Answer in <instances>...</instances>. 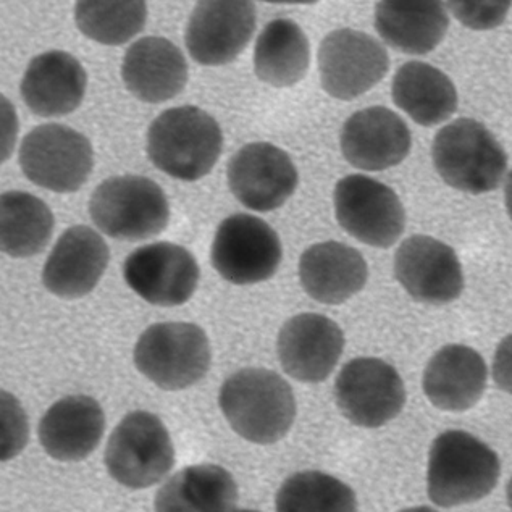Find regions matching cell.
Segmentation results:
<instances>
[{
  "instance_id": "1",
  "label": "cell",
  "mask_w": 512,
  "mask_h": 512,
  "mask_svg": "<svg viewBox=\"0 0 512 512\" xmlns=\"http://www.w3.org/2000/svg\"><path fill=\"white\" fill-rule=\"evenodd\" d=\"M220 409L231 429L256 445H272L290 432L296 399L285 378L267 369H243L223 382Z\"/></svg>"
},
{
  "instance_id": "2",
  "label": "cell",
  "mask_w": 512,
  "mask_h": 512,
  "mask_svg": "<svg viewBox=\"0 0 512 512\" xmlns=\"http://www.w3.org/2000/svg\"><path fill=\"white\" fill-rule=\"evenodd\" d=\"M498 454L479 438L462 430H448L430 448L427 492L440 508L480 501L500 480Z\"/></svg>"
},
{
  "instance_id": "3",
  "label": "cell",
  "mask_w": 512,
  "mask_h": 512,
  "mask_svg": "<svg viewBox=\"0 0 512 512\" xmlns=\"http://www.w3.org/2000/svg\"><path fill=\"white\" fill-rule=\"evenodd\" d=\"M222 146L219 123L194 105L165 110L147 131L152 164L178 180L206 177L217 164Z\"/></svg>"
},
{
  "instance_id": "4",
  "label": "cell",
  "mask_w": 512,
  "mask_h": 512,
  "mask_svg": "<svg viewBox=\"0 0 512 512\" xmlns=\"http://www.w3.org/2000/svg\"><path fill=\"white\" fill-rule=\"evenodd\" d=\"M433 164L438 175L464 193H490L506 175L508 156L487 126L459 118L433 139Z\"/></svg>"
},
{
  "instance_id": "5",
  "label": "cell",
  "mask_w": 512,
  "mask_h": 512,
  "mask_svg": "<svg viewBox=\"0 0 512 512\" xmlns=\"http://www.w3.org/2000/svg\"><path fill=\"white\" fill-rule=\"evenodd\" d=\"M89 214L94 225L110 238L143 241L167 228L170 207L156 181L123 175L102 181L94 189Z\"/></svg>"
},
{
  "instance_id": "6",
  "label": "cell",
  "mask_w": 512,
  "mask_h": 512,
  "mask_svg": "<svg viewBox=\"0 0 512 512\" xmlns=\"http://www.w3.org/2000/svg\"><path fill=\"white\" fill-rule=\"evenodd\" d=\"M210 359L206 332L186 322L151 325L139 336L135 348L136 369L167 391L196 385L206 377Z\"/></svg>"
},
{
  "instance_id": "7",
  "label": "cell",
  "mask_w": 512,
  "mask_h": 512,
  "mask_svg": "<svg viewBox=\"0 0 512 512\" xmlns=\"http://www.w3.org/2000/svg\"><path fill=\"white\" fill-rule=\"evenodd\" d=\"M175 466V448L162 420L151 412L123 417L105 448V467L123 487L143 490L167 477Z\"/></svg>"
},
{
  "instance_id": "8",
  "label": "cell",
  "mask_w": 512,
  "mask_h": 512,
  "mask_svg": "<svg viewBox=\"0 0 512 512\" xmlns=\"http://www.w3.org/2000/svg\"><path fill=\"white\" fill-rule=\"evenodd\" d=\"M20 167L28 180L55 193H73L93 170V146L89 139L59 123L36 126L23 138Z\"/></svg>"
},
{
  "instance_id": "9",
  "label": "cell",
  "mask_w": 512,
  "mask_h": 512,
  "mask_svg": "<svg viewBox=\"0 0 512 512\" xmlns=\"http://www.w3.org/2000/svg\"><path fill=\"white\" fill-rule=\"evenodd\" d=\"M282 257L277 231L249 214H235L223 220L210 249L214 269L233 285L270 280L277 273Z\"/></svg>"
},
{
  "instance_id": "10",
  "label": "cell",
  "mask_w": 512,
  "mask_h": 512,
  "mask_svg": "<svg viewBox=\"0 0 512 512\" xmlns=\"http://www.w3.org/2000/svg\"><path fill=\"white\" fill-rule=\"evenodd\" d=\"M335 399L341 414L357 427L378 429L403 411L406 388L395 367L375 357H357L336 378Z\"/></svg>"
},
{
  "instance_id": "11",
  "label": "cell",
  "mask_w": 512,
  "mask_h": 512,
  "mask_svg": "<svg viewBox=\"0 0 512 512\" xmlns=\"http://www.w3.org/2000/svg\"><path fill=\"white\" fill-rule=\"evenodd\" d=\"M336 220L367 246L390 248L406 227V212L393 189L366 175H349L335 188Z\"/></svg>"
},
{
  "instance_id": "12",
  "label": "cell",
  "mask_w": 512,
  "mask_h": 512,
  "mask_svg": "<svg viewBox=\"0 0 512 512\" xmlns=\"http://www.w3.org/2000/svg\"><path fill=\"white\" fill-rule=\"evenodd\" d=\"M388 68L387 49L362 31H332L319 47L322 88L341 101H351L370 91L385 78Z\"/></svg>"
},
{
  "instance_id": "13",
  "label": "cell",
  "mask_w": 512,
  "mask_h": 512,
  "mask_svg": "<svg viewBox=\"0 0 512 512\" xmlns=\"http://www.w3.org/2000/svg\"><path fill=\"white\" fill-rule=\"evenodd\" d=\"M199 264L178 244H147L126 257L123 277L131 290L154 306H181L199 283Z\"/></svg>"
},
{
  "instance_id": "14",
  "label": "cell",
  "mask_w": 512,
  "mask_h": 512,
  "mask_svg": "<svg viewBox=\"0 0 512 512\" xmlns=\"http://www.w3.org/2000/svg\"><path fill=\"white\" fill-rule=\"evenodd\" d=\"M256 30V7L246 0H204L194 7L186 47L194 62L219 67L246 49Z\"/></svg>"
},
{
  "instance_id": "15",
  "label": "cell",
  "mask_w": 512,
  "mask_h": 512,
  "mask_svg": "<svg viewBox=\"0 0 512 512\" xmlns=\"http://www.w3.org/2000/svg\"><path fill=\"white\" fill-rule=\"evenodd\" d=\"M290 156L270 143L241 147L228 164L231 193L248 209L270 212L282 207L298 186Z\"/></svg>"
},
{
  "instance_id": "16",
  "label": "cell",
  "mask_w": 512,
  "mask_h": 512,
  "mask_svg": "<svg viewBox=\"0 0 512 512\" xmlns=\"http://www.w3.org/2000/svg\"><path fill=\"white\" fill-rule=\"evenodd\" d=\"M398 282L417 303L450 304L464 290V273L448 244L416 235L403 241L395 256Z\"/></svg>"
},
{
  "instance_id": "17",
  "label": "cell",
  "mask_w": 512,
  "mask_h": 512,
  "mask_svg": "<svg viewBox=\"0 0 512 512\" xmlns=\"http://www.w3.org/2000/svg\"><path fill=\"white\" fill-rule=\"evenodd\" d=\"M345 349V335L336 322L320 314H299L278 335V359L286 374L304 383L327 380Z\"/></svg>"
},
{
  "instance_id": "18",
  "label": "cell",
  "mask_w": 512,
  "mask_h": 512,
  "mask_svg": "<svg viewBox=\"0 0 512 512\" xmlns=\"http://www.w3.org/2000/svg\"><path fill=\"white\" fill-rule=\"evenodd\" d=\"M411 144V131L403 118L380 105L351 115L341 131L343 156L366 172L401 164L409 156Z\"/></svg>"
},
{
  "instance_id": "19",
  "label": "cell",
  "mask_w": 512,
  "mask_h": 512,
  "mask_svg": "<svg viewBox=\"0 0 512 512\" xmlns=\"http://www.w3.org/2000/svg\"><path fill=\"white\" fill-rule=\"evenodd\" d=\"M110 261L109 246L93 228H68L42 269V283L63 299L83 298L96 288Z\"/></svg>"
},
{
  "instance_id": "20",
  "label": "cell",
  "mask_w": 512,
  "mask_h": 512,
  "mask_svg": "<svg viewBox=\"0 0 512 512\" xmlns=\"http://www.w3.org/2000/svg\"><path fill=\"white\" fill-rule=\"evenodd\" d=\"M86 84V70L72 54L51 51L31 60L21 81V97L38 117H62L80 107Z\"/></svg>"
},
{
  "instance_id": "21",
  "label": "cell",
  "mask_w": 512,
  "mask_h": 512,
  "mask_svg": "<svg viewBox=\"0 0 512 512\" xmlns=\"http://www.w3.org/2000/svg\"><path fill=\"white\" fill-rule=\"evenodd\" d=\"M125 86L139 101L160 104L170 101L188 83V63L180 47L157 36L131 44L123 59Z\"/></svg>"
},
{
  "instance_id": "22",
  "label": "cell",
  "mask_w": 512,
  "mask_h": 512,
  "mask_svg": "<svg viewBox=\"0 0 512 512\" xmlns=\"http://www.w3.org/2000/svg\"><path fill=\"white\" fill-rule=\"evenodd\" d=\"M105 432L101 404L91 396H67L49 408L39 422V441L51 458L83 461L96 450Z\"/></svg>"
},
{
  "instance_id": "23",
  "label": "cell",
  "mask_w": 512,
  "mask_h": 512,
  "mask_svg": "<svg viewBox=\"0 0 512 512\" xmlns=\"http://www.w3.org/2000/svg\"><path fill=\"white\" fill-rule=\"evenodd\" d=\"M488 369L475 349L464 345L441 348L425 367L422 387L441 411L464 412L479 403L487 388Z\"/></svg>"
},
{
  "instance_id": "24",
  "label": "cell",
  "mask_w": 512,
  "mask_h": 512,
  "mask_svg": "<svg viewBox=\"0 0 512 512\" xmlns=\"http://www.w3.org/2000/svg\"><path fill=\"white\" fill-rule=\"evenodd\" d=\"M369 267L361 252L336 241L314 244L299 261V280L312 299L343 304L366 286Z\"/></svg>"
},
{
  "instance_id": "25",
  "label": "cell",
  "mask_w": 512,
  "mask_h": 512,
  "mask_svg": "<svg viewBox=\"0 0 512 512\" xmlns=\"http://www.w3.org/2000/svg\"><path fill=\"white\" fill-rule=\"evenodd\" d=\"M448 26L445 5L433 0H387L375 9L378 34L404 54H429L443 41Z\"/></svg>"
},
{
  "instance_id": "26",
  "label": "cell",
  "mask_w": 512,
  "mask_h": 512,
  "mask_svg": "<svg viewBox=\"0 0 512 512\" xmlns=\"http://www.w3.org/2000/svg\"><path fill=\"white\" fill-rule=\"evenodd\" d=\"M238 485L215 464L189 466L170 477L156 495V512H233Z\"/></svg>"
},
{
  "instance_id": "27",
  "label": "cell",
  "mask_w": 512,
  "mask_h": 512,
  "mask_svg": "<svg viewBox=\"0 0 512 512\" xmlns=\"http://www.w3.org/2000/svg\"><path fill=\"white\" fill-rule=\"evenodd\" d=\"M393 101L414 122L435 126L458 109V91L445 73L425 62H408L396 72Z\"/></svg>"
},
{
  "instance_id": "28",
  "label": "cell",
  "mask_w": 512,
  "mask_h": 512,
  "mask_svg": "<svg viewBox=\"0 0 512 512\" xmlns=\"http://www.w3.org/2000/svg\"><path fill=\"white\" fill-rule=\"evenodd\" d=\"M311 46L303 28L288 18H277L259 34L254 70L259 80L273 88H291L306 76Z\"/></svg>"
},
{
  "instance_id": "29",
  "label": "cell",
  "mask_w": 512,
  "mask_h": 512,
  "mask_svg": "<svg viewBox=\"0 0 512 512\" xmlns=\"http://www.w3.org/2000/svg\"><path fill=\"white\" fill-rule=\"evenodd\" d=\"M0 241L10 257L36 256L54 233V215L46 202L25 191H9L0 199Z\"/></svg>"
},
{
  "instance_id": "30",
  "label": "cell",
  "mask_w": 512,
  "mask_h": 512,
  "mask_svg": "<svg viewBox=\"0 0 512 512\" xmlns=\"http://www.w3.org/2000/svg\"><path fill=\"white\" fill-rule=\"evenodd\" d=\"M75 20L89 39L120 46L143 31L147 5L143 0H83L76 4Z\"/></svg>"
},
{
  "instance_id": "31",
  "label": "cell",
  "mask_w": 512,
  "mask_h": 512,
  "mask_svg": "<svg viewBox=\"0 0 512 512\" xmlns=\"http://www.w3.org/2000/svg\"><path fill=\"white\" fill-rule=\"evenodd\" d=\"M277 512H357L353 488L333 475L298 472L283 482L277 493Z\"/></svg>"
},
{
  "instance_id": "32",
  "label": "cell",
  "mask_w": 512,
  "mask_h": 512,
  "mask_svg": "<svg viewBox=\"0 0 512 512\" xmlns=\"http://www.w3.org/2000/svg\"><path fill=\"white\" fill-rule=\"evenodd\" d=\"M512 2H450L451 12L472 30H492L503 23Z\"/></svg>"
},
{
  "instance_id": "33",
  "label": "cell",
  "mask_w": 512,
  "mask_h": 512,
  "mask_svg": "<svg viewBox=\"0 0 512 512\" xmlns=\"http://www.w3.org/2000/svg\"><path fill=\"white\" fill-rule=\"evenodd\" d=\"M492 374L496 387L512 395V335L506 336L498 345L493 359Z\"/></svg>"
},
{
  "instance_id": "34",
  "label": "cell",
  "mask_w": 512,
  "mask_h": 512,
  "mask_svg": "<svg viewBox=\"0 0 512 512\" xmlns=\"http://www.w3.org/2000/svg\"><path fill=\"white\" fill-rule=\"evenodd\" d=\"M504 196H506V209H508L509 217L512 220V172L509 173L508 181H506Z\"/></svg>"
},
{
  "instance_id": "35",
  "label": "cell",
  "mask_w": 512,
  "mask_h": 512,
  "mask_svg": "<svg viewBox=\"0 0 512 512\" xmlns=\"http://www.w3.org/2000/svg\"><path fill=\"white\" fill-rule=\"evenodd\" d=\"M401 512H438L435 509L429 508V506H419V508L404 509Z\"/></svg>"
},
{
  "instance_id": "36",
  "label": "cell",
  "mask_w": 512,
  "mask_h": 512,
  "mask_svg": "<svg viewBox=\"0 0 512 512\" xmlns=\"http://www.w3.org/2000/svg\"><path fill=\"white\" fill-rule=\"evenodd\" d=\"M508 503H509V508L512 509V477L508 483Z\"/></svg>"
},
{
  "instance_id": "37",
  "label": "cell",
  "mask_w": 512,
  "mask_h": 512,
  "mask_svg": "<svg viewBox=\"0 0 512 512\" xmlns=\"http://www.w3.org/2000/svg\"><path fill=\"white\" fill-rule=\"evenodd\" d=\"M233 512H259V511H251V509H240V511H233Z\"/></svg>"
}]
</instances>
